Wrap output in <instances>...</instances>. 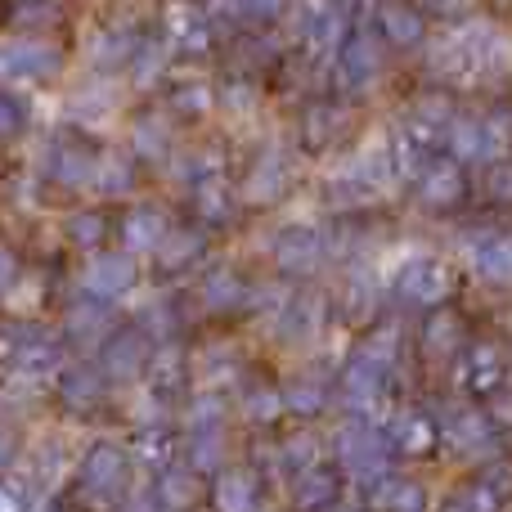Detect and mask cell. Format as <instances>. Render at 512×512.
I'll use <instances>...</instances> for the list:
<instances>
[{"label": "cell", "instance_id": "1", "mask_svg": "<svg viewBox=\"0 0 512 512\" xmlns=\"http://www.w3.org/2000/svg\"><path fill=\"white\" fill-rule=\"evenodd\" d=\"M5 274H9V256L0 252V283H5Z\"/></svg>", "mask_w": 512, "mask_h": 512}]
</instances>
